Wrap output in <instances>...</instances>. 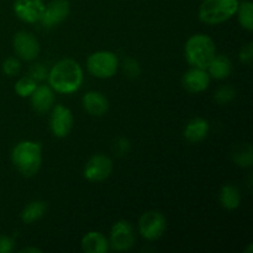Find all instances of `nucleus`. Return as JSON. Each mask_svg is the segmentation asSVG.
<instances>
[{
  "label": "nucleus",
  "instance_id": "obj_1",
  "mask_svg": "<svg viewBox=\"0 0 253 253\" xmlns=\"http://www.w3.org/2000/svg\"><path fill=\"white\" fill-rule=\"evenodd\" d=\"M48 84L59 94H73L83 84V69L81 64L72 58H64L53 64L48 72Z\"/></svg>",
  "mask_w": 253,
  "mask_h": 253
},
{
  "label": "nucleus",
  "instance_id": "obj_2",
  "mask_svg": "<svg viewBox=\"0 0 253 253\" xmlns=\"http://www.w3.org/2000/svg\"><path fill=\"white\" fill-rule=\"evenodd\" d=\"M12 165L20 174L30 178L37 174L42 165V148L35 141H21L11 152Z\"/></svg>",
  "mask_w": 253,
  "mask_h": 253
},
{
  "label": "nucleus",
  "instance_id": "obj_3",
  "mask_svg": "<svg viewBox=\"0 0 253 253\" xmlns=\"http://www.w3.org/2000/svg\"><path fill=\"white\" fill-rule=\"evenodd\" d=\"M184 54L190 66L207 69L212 58L216 56V44L208 35H193L185 42Z\"/></svg>",
  "mask_w": 253,
  "mask_h": 253
},
{
  "label": "nucleus",
  "instance_id": "obj_4",
  "mask_svg": "<svg viewBox=\"0 0 253 253\" xmlns=\"http://www.w3.org/2000/svg\"><path fill=\"white\" fill-rule=\"evenodd\" d=\"M239 0H204L198 11L202 22L219 25L226 22L236 14Z\"/></svg>",
  "mask_w": 253,
  "mask_h": 253
},
{
  "label": "nucleus",
  "instance_id": "obj_5",
  "mask_svg": "<svg viewBox=\"0 0 253 253\" xmlns=\"http://www.w3.org/2000/svg\"><path fill=\"white\" fill-rule=\"evenodd\" d=\"M86 68L95 78L109 79L118 72L119 58L111 51H96L86 59Z\"/></svg>",
  "mask_w": 253,
  "mask_h": 253
},
{
  "label": "nucleus",
  "instance_id": "obj_6",
  "mask_svg": "<svg viewBox=\"0 0 253 253\" xmlns=\"http://www.w3.org/2000/svg\"><path fill=\"white\" fill-rule=\"evenodd\" d=\"M167 229V220L162 212L150 210L141 215L138 220V232L147 241H156L161 239Z\"/></svg>",
  "mask_w": 253,
  "mask_h": 253
},
{
  "label": "nucleus",
  "instance_id": "obj_7",
  "mask_svg": "<svg viewBox=\"0 0 253 253\" xmlns=\"http://www.w3.org/2000/svg\"><path fill=\"white\" fill-rule=\"evenodd\" d=\"M136 236L132 225L126 220H120L115 222L111 227L109 247L114 251L124 252L128 251L135 246Z\"/></svg>",
  "mask_w": 253,
  "mask_h": 253
},
{
  "label": "nucleus",
  "instance_id": "obj_8",
  "mask_svg": "<svg viewBox=\"0 0 253 253\" xmlns=\"http://www.w3.org/2000/svg\"><path fill=\"white\" fill-rule=\"evenodd\" d=\"M113 161L103 153L91 156L84 167L83 174L86 180L91 183H99L108 179L113 173Z\"/></svg>",
  "mask_w": 253,
  "mask_h": 253
},
{
  "label": "nucleus",
  "instance_id": "obj_9",
  "mask_svg": "<svg viewBox=\"0 0 253 253\" xmlns=\"http://www.w3.org/2000/svg\"><path fill=\"white\" fill-rule=\"evenodd\" d=\"M12 46L17 58L26 62L35 61L39 57L41 49L39 40L27 31H20L15 34Z\"/></svg>",
  "mask_w": 253,
  "mask_h": 253
},
{
  "label": "nucleus",
  "instance_id": "obj_10",
  "mask_svg": "<svg viewBox=\"0 0 253 253\" xmlns=\"http://www.w3.org/2000/svg\"><path fill=\"white\" fill-rule=\"evenodd\" d=\"M73 114L67 106L62 104L52 106V113L49 116V128L56 137H66L73 128Z\"/></svg>",
  "mask_w": 253,
  "mask_h": 253
},
{
  "label": "nucleus",
  "instance_id": "obj_11",
  "mask_svg": "<svg viewBox=\"0 0 253 253\" xmlns=\"http://www.w3.org/2000/svg\"><path fill=\"white\" fill-rule=\"evenodd\" d=\"M69 11L71 7L68 0H52L48 5L44 6L40 22L43 27L52 29L63 22L68 17Z\"/></svg>",
  "mask_w": 253,
  "mask_h": 253
},
{
  "label": "nucleus",
  "instance_id": "obj_12",
  "mask_svg": "<svg viewBox=\"0 0 253 253\" xmlns=\"http://www.w3.org/2000/svg\"><path fill=\"white\" fill-rule=\"evenodd\" d=\"M44 6L46 5L42 0H15L12 9L21 21L35 24L41 20Z\"/></svg>",
  "mask_w": 253,
  "mask_h": 253
},
{
  "label": "nucleus",
  "instance_id": "obj_13",
  "mask_svg": "<svg viewBox=\"0 0 253 253\" xmlns=\"http://www.w3.org/2000/svg\"><path fill=\"white\" fill-rule=\"evenodd\" d=\"M210 78L207 69L197 68V67H192L189 71L185 72L183 76L182 83L183 86L187 89L189 93H202V91L207 90L210 85Z\"/></svg>",
  "mask_w": 253,
  "mask_h": 253
},
{
  "label": "nucleus",
  "instance_id": "obj_14",
  "mask_svg": "<svg viewBox=\"0 0 253 253\" xmlns=\"http://www.w3.org/2000/svg\"><path fill=\"white\" fill-rule=\"evenodd\" d=\"M31 106L36 113L43 114L51 110L54 104L53 89L49 85H37L30 95Z\"/></svg>",
  "mask_w": 253,
  "mask_h": 253
},
{
  "label": "nucleus",
  "instance_id": "obj_15",
  "mask_svg": "<svg viewBox=\"0 0 253 253\" xmlns=\"http://www.w3.org/2000/svg\"><path fill=\"white\" fill-rule=\"evenodd\" d=\"M82 101L86 113L93 116H103L109 110L108 98L100 91H88L84 94Z\"/></svg>",
  "mask_w": 253,
  "mask_h": 253
},
{
  "label": "nucleus",
  "instance_id": "obj_16",
  "mask_svg": "<svg viewBox=\"0 0 253 253\" xmlns=\"http://www.w3.org/2000/svg\"><path fill=\"white\" fill-rule=\"evenodd\" d=\"M82 250L85 253H106L110 250L109 240L99 231H90L82 239Z\"/></svg>",
  "mask_w": 253,
  "mask_h": 253
},
{
  "label": "nucleus",
  "instance_id": "obj_17",
  "mask_svg": "<svg viewBox=\"0 0 253 253\" xmlns=\"http://www.w3.org/2000/svg\"><path fill=\"white\" fill-rule=\"evenodd\" d=\"M210 126L208 120L203 118H194L187 124L184 128L185 140L192 143H197L207 138Z\"/></svg>",
  "mask_w": 253,
  "mask_h": 253
},
{
  "label": "nucleus",
  "instance_id": "obj_18",
  "mask_svg": "<svg viewBox=\"0 0 253 253\" xmlns=\"http://www.w3.org/2000/svg\"><path fill=\"white\" fill-rule=\"evenodd\" d=\"M207 71L211 78L221 81V79H226L231 74L232 63L226 56L220 54V56H215L212 58V61L208 66Z\"/></svg>",
  "mask_w": 253,
  "mask_h": 253
},
{
  "label": "nucleus",
  "instance_id": "obj_19",
  "mask_svg": "<svg viewBox=\"0 0 253 253\" xmlns=\"http://www.w3.org/2000/svg\"><path fill=\"white\" fill-rule=\"evenodd\" d=\"M220 204L227 210H235L241 204V193L239 188L232 184H227L221 188L219 194Z\"/></svg>",
  "mask_w": 253,
  "mask_h": 253
},
{
  "label": "nucleus",
  "instance_id": "obj_20",
  "mask_svg": "<svg viewBox=\"0 0 253 253\" xmlns=\"http://www.w3.org/2000/svg\"><path fill=\"white\" fill-rule=\"evenodd\" d=\"M47 211V204L42 200H34L29 203L21 211V220L25 224H32L41 219Z\"/></svg>",
  "mask_w": 253,
  "mask_h": 253
},
{
  "label": "nucleus",
  "instance_id": "obj_21",
  "mask_svg": "<svg viewBox=\"0 0 253 253\" xmlns=\"http://www.w3.org/2000/svg\"><path fill=\"white\" fill-rule=\"evenodd\" d=\"M232 160L239 167L250 168L253 163V151L250 143H239L232 150Z\"/></svg>",
  "mask_w": 253,
  "mask_h": 253
},
{
  "label": "nucleus",
  "instance_id": "obj_22",
  "mask_svg": "<svg viewBox=\"0 0 253 253\" xmlns=\"http://www.w3.org/2000/svg\"><path fill=\"white\" fill-rule=\"evenodd\" d=\"M237 20H239L240 25L251 32L253 30V4L251 1H244L237 6L236 10Z\"/></svg>",
  "mask_w": 253,
  "mask_h": 253
},
{
  "label": "nucleus",
  "instance_id": "obj_23",
  "mask_svg": "<svg viewBox=\"0 0 253 253\" xmlns=\"http://www.w3.org/2000/svg\"><path fill=\"white\" fill-rule=\"evenodd\" d=\"M37 82L35 79H32L31 77H22L15 84V91L19 96L21 98H26V96H30L37 86Z\"/></svg>",
  "mask_w": 253,
  "mask_h": 253
},
{
  "label": "nucleus",
  "instance_id": "obj_24",
  "mask_svg": "<svg viewBox=\"0 0 253 253\" xmlns=\"http://www.w3.org/2000/svg\"><path fill=\"white\" fill-rule=\"evenodd\" d=\"M236 96V90H235L234 86L229 85H221L220 88H217V90L215 91L214 99L217 104L220 105H225V104H229L230 101H232Z\"/></svg>",
  "mask_w": 253,
  "mask_h": 253
},
{
  "label": "nucleus",
  "instance_id": "obj_25",
  "mask_svg": "<svg viewBox=\"0 0 253 253\" xmlns=\"http://www.w3.org/2000/svg\"><path fill=\"white\" fill-rule=\"evenodd\" d=\"M20 69H21V63L16 57H9L2 62V72L7 77L16 76V74H19Z\"/></svg>",
  "mask_w": 253,
  "mask_h": 253
},
{
  "label": "nucleus",
  "instance_id": "obj_26",
  "mask_svg": "<svg viewBox=\"0 0 253 253\" xmlns=\"http://www.w3.org/2000/svg\"><path fill=\"white\" fill-rule=\"evenodd\" d=\"M123 69L126 76L131 79L138 78V76L141 74L140 64L133 58H126L123 63Z\"/></svg>",
  "mask_w": 253,
  "mask_h": 253
},
{
  "label": "nucleus",
  "instance_id": "obj_27",
  "mask_svg": "<svg viewBox=\"0 0 253 253\" xmlns=\"http://www.w3.org/2000/svg\"><path fill=\"white\" fill-rule=\"evenodd\" d=\"M47 76H48V71L43 64L36 63L30 68V77L36 82L44 81V79H47Z\"/></svg>",
  "mask_w": 253,
  "mask_h": 253
},
{
  "label": "nucleus",
  "instance_id": "obj_28",
  "mask_svg": "<svg viewBox=\"0 0 253 253\" xmlns=\"http://www.w3.org/2000/svg\"><path fill=\"white\" fill-rule=\"evenodd\" d=\"M239 58L242 63L247 64V66H250V64L252 63V61H253V43L252 42H249V43L245 44V46L240 49Z\"/></svg>",
  "mask_w": 253,
  "mask_h": 253
},
{
  "label": "nucleus",
  "instance_id": "obj_29",
  "mask_svg": "<svg viewBox=\"0 0 253 253\" xmlns=\"http://www.w3.org/2000/svg\"><path fill=\"white\" fill-rule=\"evenodd\" d=\"M15 249V241L10 236L0 235V253H11Z\"/></svg>",
  "mask_w": 253,
  "mask_h": 253
},
{
  "label": "nucleus",
  "instance_id": "obj_30",
  "mask_svg": "<svg viewBox=\"0 0 253 253\" xmlns=\"http://www.w3.org/2000/svg\"><path fill=\"white\" fill-rule=\"evenodd\" d=\"M130 150V142H128L127 138L120 137L118 138L115 145V151L119 153V155H126Z\"/></svg>",
  "mask_w": 253,
  "mask_h": 253
},
{
  "label": "nucleus",
  "instance_id": "obj_31",
  "mask_svg": "<svg viewBox=\"0 0 253 253\" xmlns=\"http://www.w3.org/2000/svg\"><path fill=\"white\" fill-rule=\"evenodd\" d=\"M21 253H29V252H34V253H36V252H42L41 250L40 249H36V247H25V249H22L21 251H20Z\"/></svg>",
  "mask_w": 253,
  "mask_h": 253
}]
</instances>
